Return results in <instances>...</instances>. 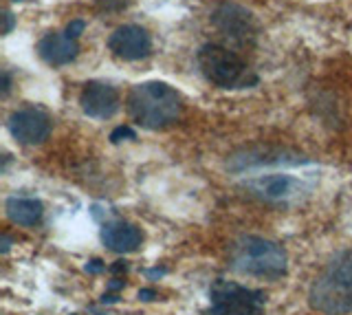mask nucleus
<instances>
[{
	"instance_id": "6e6552de",
	"label": "nucleus",
	"mask_w": 352,
	"mask_h": 315,
	"mask_svg": "<svg viewBox=\"0 0 352 315\" xmlns=\"http://www.w3.org/2000/svg\"><path fill=\"white\" fill-rule=\"evenodd\" d=\"M80 104L88 117L108 119L119 111V93L110 84L91 82L84 86V91L80 95Z\"/></svg>"
},
{
	"instance_id": "0eeeda50",
	"label": "nucleus",
	"mask_w": 352,
	"mask_h": 315,
	"mask_svg": "<svg viewBox=\"0 0 352 315\" xmlns=\"http://www.w3.org/2000/svg\"><path fill=\"white\" fill-rule=\"evenodd\" d=\"M9 133L22 146H36L42 144L51 133L49 117L36 108H22L9 117Z\"/></svg>"
},
{
	"instance_id": "4468645a",
	"label": "nucleus",
	"mask_w": 352,
	"mask_h": 315,
	"mask_svg": "<svg viewBox=\"0 0 352 315\" xmlns=\"http://www.w3.org/2000/svg\"><path fill=\"white\" fill-rule=\"evenodd\" d=\"M121 139H135V130L128 128V126H119L113 130V135H110V141L113 144H119Z\"/></svg>"
},
{
	"instance_id": "f03ea898",
	"label": "nucleus",
	"mask_w": 352,
	"mask_h": 315,
	"mask_svg": "<svg viewBox=\"0 0 352 315\" xmlns=\"http://www.w3.org/2000/svg\"><path fill=\"white\" fill-rule=\"evenodd\" d=\"M229 260L231 267L240 271V274L258 278H280L286 274V267H289V258H286L284 249L278 243L260 236L240 238L231 247Z\"/></svg>"
},
{
	"instance_id": "20e7f679",
	"label": "nucleus",
	"mask_w": 352,
	"mask_h": 315,
	"mask_svg": "<svg viewBox=\"0 0 352 315\" xmlns=\"http://www.w3.org/2000/svg\"><path fill=\"white\" fill-rule=\"evenodd\" d=\"M198 69L218 89H242V86L256 84L258 78L251 73L238 53L220 45H203L198 51Z\"/></svg>"
},
{
	"instance_id": "dca6fc26",
	"label": "nucleus",
	"mask_w": 352,
	"mask_h": 315,
	"mask_svg": "<svg viewBox=\"0 0 352 315\" xmlns=\"http://www.w3.org/2000/svg\"><path fill=\"white\" fill-rule=\"evenodd\" d=\"M86 271L88 274H99V271H104V263L102 260H91V263L86 265Z\"/></svg>"
},
{
	"instance_id": "1a4fd4ad",
	"label": "nucleus",
	"mask_w": 352,
	"mask_h": 315,
	"mask_svg": "<svg viewBox=\"0 0 352 315\" xmlns=\"http://www.w3.org/2000/svg\"><path fill=\"white\" fill-rule=\"evenodd\" d=\"M102 241L110 252L130 254V252H137L141 247L143 234L135 225L124 223V221H115V223H106L102 227Z\"/></svg>"
},
{
	"instance_id": "6ab92c4d",
	"label": "nucleus",
	"mask_w": 352,
	"mask_h": 315,
	"mask_svg": "<svg viewBox=\"0 0 352 315\" xmlns=\"http://www.w3.org/2000/svg\"><path fill=\"white\" fill-rule=\"evenodd\" d=\"M110 271H113V274H119V271H126V263H121V260H119L117 265L110 267Z\"/></svg>"
},
{
	"instance_id": "9d476101",
	"label": "nucleus",
	"mask_w": 352,
	"mask_h": 315,
	"mask_svg": "<svg viewBox=\"0 0 352 315\" xmlns=\"http://www.w3.org/2000/svg\"><path fill=\"white\" fill-rule=\"evenodd\" d=\"M80 47L66 34H47L38 42V56L51 67H64L77 58Z\"/></svg>"
},
{
	"instance_id": "f8f14e48",
	"label": "nucleus",
	"mask_w": 352,
	"mask_h": 315,
	"mask_svg": "<svg viewBox=\"0 0 352 315\" xmlns=\"http://www.w3.org/2000/svg\"><path fill=\"white\" fill-rule=\"evenodd\" d=\"M249 188L269 201H282L297 194V190L302 188V183L289 175H271V177H260L256 181H251Z\"/></svg>"
},
{
	"instance_id": "9b49d317",
	"label": "nucleus",
	"mask_w": 352,
	"mask_h": 315,
	"mask_svg": "<svg viewBox=\"0 0 352 315\" xmlns=\"http://www.w3.org/2000/svg\"><path fill=\"white\" fill-rule=\"evenodd\" d=\"M214 25L223 31V34L231 36V38H238V40H247V36L253 34V20L251 16L240 9L236 5H223L214 14Z\"/></svg>"
},
{
	"instance_id": "f3484780",
	"label": "nucleus",
	"mask_w": 352,
	"mask_h": 315,
	"mask_svg": "<svg viewBox=\"0 0 352 315\" xmlns=\"http://www.w3.org/2000/svg\"><path fill=\"white\" fill-rule=\"evenodd\" d=\"M154 298H157V291L154 289H141L139 291V300H143V302H150Z\"/></svg>"
},
{
	"instance_id": "2eb2a0df",
	"label": "nucleus",
	"mask_w": 352,
	"mask_h": 315,
	"mask_svg": "<svg viewBox=\"0 0 352 315\" xmlns=\"http://www.w3.org/2000/svg\"><path fill=\"white\" fill-rule=\"evenodd\" d=\"M84 27H86V25H84V20H73V23H71L69 27H66V36L75 40V38L84 31Z\"/></svg>"
},
{
	"instance_id": "423d86ee",
	"label": "nucleus",
	"mask_w": 352,
	"mask_h": 315,
	"mask_svg": "<svg viewBox=\"0 0 352 315\" xmlns=\"http://www.w3.org/2000/svg\"><path fill=\"white\" fill-rule=\"evenodd\" d=\"M108 49L113 56L126 62H137L150 56L152 51V38L143 27L137 25H124L113 31L108 38Z\"/></svg>"
},
{
	"instance_id": "f257e3e1",
	"label": "nucleus",
	"mask_w": 352,
	"mask_h": 315,
	"mask_svg": "<svg viewBox=\"0 0 352 315\" xmlns=\"http://www.w3.org/2000/svg\"><path fill=\"white\" fill-rule=\"evenodd\" d=\"M181 95L163 82L137 84L128 95L130 117L143 128H168L181 117Z\"/></svg>"
},
{
	"instance_id": "39448f33",
	"label": "nucleus",
	"mask_w": 352,
	"mask_h": 315,
	"mask_svg": "<svg viewBox=\"0 0 352 315\" xmlns=\"http://www.w3.org/2000/svg\"><path fill=\"white\" fill-rule=\"evenodd\" d=\"M209 307L207 315H262L267 296L262 291H253L238 285V282L218 280L209 289Z\"/></svg>"
},
{
	"instance_id": "7ed1b4c3",
	"label": "nucleus",
	"mask_w": 352,
	"mask_h": 315,
	"mask_svg": "<svg viewBox=\"0 0 352 315\" xmlns=\"http://www.w3.org/2000/svg\"><path fill=\"white\" fill-rule=\"evenodd\" d=\"M311 304L324 315L352 311V254L335 260L311 287Z\"/></svg>"
},
{
	"instance_id": "ddd939ff",
	"label": "nucleus",
	"mask_w": 352,
	"mask_h": 315,
	"mask_svg": "<svg viewBox=\"0 0 352 315\" xmlns=\"http://www.w3.org/2000/svg\"><path fill=\"white\" fill-rule=\"evenodd\" d=\"M5 208H7V216L11 223L25 225V227L38 225L44 214L42 203L36 199H27V197H11Z\"/></svg>"
},
{
	"instance_id": "a211bd4d",
	"label": "nucleus",
	"mask_w": 352,
	"mask_h": 315,
	"mask_svg": "<svg viewBox=\"0 0 352 315\" xmlns=\"http://www.w3.org/2000/svg\"><path fill=\"white\" fill-rule=\"evenodd\" d=\"M9 84H11V82H9V73L5 71V73H3V93H5V95L9 93Z\"/></svg>"
},
{
	"instance_id": "aec40b11",
	"label": "nucleus",
	"mask_w": 352,
	"mask_h": 315,
	"mask_svg": "<svg viewBox=\"0 0 352 315\" xmlns=\"http://www.w3.org/2000/svg\"><path fill=\"white\" fill-rule=\"evenodd\" d=\"M9 245H11V238L5 234V236H3V254H7V252H9Z\"/></svg>"
}]
</instances>
